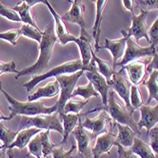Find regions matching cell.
<instances>
[{"instance_id": "6da1fadb", "label": "cell", "mask_w": 158, "mask_h": 158, "mask_svg": "<svg viewBox=\"0 0 158 158\" xmlns=\"http://www.w3.org/2000/svg\"><path fill=\"white\" fill-rule=\"evenodd\" d=\"M56 42H58V39L55 35V24L54 20L52 19L43 31L42 40L39 43V55L37 60L33 65L19 71L15 75V79L30 74L38 75L46 71L48 69L49 62L52 55L53 47Z\"/></svg>"}, {"instance_id": "7a4b0ae2", "label": "cell", "mask_w": 158, "mask_h": 158, "mask_svg": "<svg viewBox=\"0 0 158 158\" xmlns=\"http://www.w3.org/2000/svg\"><path fill=\"white\" fill-rule=\"evenodd\" d=\"M3 94L5 95L7 101L9 102V110L10 114L9 115L10 120L13 119L16 115L21 116H35L40 114H52L53 112H56L58 110L57 104H55L52 107H46L42 102H20L13 96H10L7 92L2 89Z\"/></svg>"}, {"instance_id": "3957f363", "label": "cell", "mask_w": 158, "mask_h": 158, "mask_svg": "<svg viewBox=\"0 0 158 158\" xmlns=\"http://www.w3.org/2000/svg\"><path fill=\"white\" fill-rule=\"evenodd\" d=\"M115 123L127 125L131 127L137 135H141V131L137 127V123L133 119L134 110H131L126 106L120 104L115 98V93L114 89H110L108 96V103L103 108Z\"/></svg>"}, {"instance_id": "277c9868", "label": "cell", "mask_w": 158, "mask_h": 158, "mask_svg": "<svg viewBox=\"0 0 158 158\" xmlns=\"http://www.w3.org/2000/svg\"><path fill=\"white\" fill-rule=\"evenodd\" d=\"M28 128H37L43 131L50 130L59 132L62 136L64 134L63 125L60 120L58 112H53L52 114H40L35 116H21L19 128L17 131L28 129Z\"/></svg>"}, {"instance_id": "5b68a950", "label": "cell", "mask_w": 158, "mask_h": 158, "mask_svg": "<svg viewBox=\"0 0 158 158\" xmlns=\"http://www.w3.org/2000/svg\"><path fill=\"white\" fill-rule=\"evenodd\" d=\"M82 68H83V66H82L81 59L68 61L66 63H63L57 67L53 68V69L50 70L49 72H46V73L38 74V75H32L31 80L28 81L27 83H25L23 85V87L26 89L27 92H31L41 81H44L51 77H57V76L63 75V74H72V73H74L78 71L82 70Z\"/></svg>"}, {"instance_id": "8992f818", "label": "cell", "mask_w": 158, "mask_h": 158, "mask_svg": "<svg viewBox=\"0 0 158 158\" xmlns=\"http://www.w3.org/2000/svg\"><path fill=\"white\" fill-rule=\"evenodd\" d=\"M84 73L85 72L83 70H80L72 74H63V75H59L57 77H55L56 80L58 81L60 85V96H59L58 101L56 102L58 107V110H57L58 114L63 110L66 103L72 98V94L76 87L77 81L79 80V78L81 77V75Z\"/></svg>"}, {"instance_id": "52a82bcc", "label": "cell", "mask_w": 158, "mask_h": 158, "mask_svg": "<svg viewBox=\"0 0 158 158\" xmlns=\"http://www.w3.org/2000/svg\"><path fill=\"white\" fill-rule=\"evenodd\" d=\"M155 45L151 44L148 47H142L140 45H138L134 40H132L131 37L128 35L127 37V48L125 54H124L123 58L121 61H119L116 64L117 66L124 67L125 65L138 60L140 58H146V57H152V55L155 53Z\"/></svg>"}, {"instance_id": "ba28073f", "label": "cell", "mask_w": 158, "mask_h": 158, "mask_svg": "<svg viewBox=\"0 0 158 158\" xmlns=\"http://www.w3.org/2000/svg\"><path fill=\"white\" fill-rule=\"evenodd\" d=\"M84 14H85V5L82 3V0H73L71 9L61 17L64 21L76 24L80 27L81 37H93V35L91 33H89V31L87 30Z\"/></svg>"}, {"instance_id": "9c48e42d", "label": "cell", "mask_w": 158, "mask_h": 158, "mask_svg": "<svg viewBox=\"0 0 158 158\" xmlns=\"http://www.w3.org/2000/svg\"><path fill=\"white\" fill-rule=\"evenodd\" d=\"M72 134L77 142L78 154L82 158H91L93 155L92 142L94 138H96L95 135L83 127L81 120H79L77 126L74 128Z\"/></svg>"}, {"instance_id": "30bf717a", "label": "cell", "mask_w": 158, "mask_h": 158, "mask_svg": "<svg viewBox=\"0 0 158 158\" xmlns=\"http://www.w3.org/2000/svg\"><path fill=\"white\" fill-rule=\"evenodd\" d=\"M108 84L112 89H114V93H116L122 98V100L124 101V103H125L128 109H130L131 110H134V111L136 110L131 107V102H130L131 88L132 84L126 77L123 69H121L119 72H116L112 75L110 80L108 81Z\"/></svg>"}, {"instance_id": "8fae6325", "label": "cell", "mask_w": 158, "mask_h": 158, "mask_svg": "<svg viewBox=\"0 0 158 158\" xmlns=\"http://www.w3.org/2000/svg\"><path fill=\"white\" fill-rule=\"evenodd\" d=\"M149 12H140L139 15H134L132 13L131 15V26L125 30L127 35L130 37H133L135 42L140 41V39L145 38L150 42V36L148 32V26H147V17H148Z\"/></svg>"}, {"instance_id": "7c38bea8", "label": "cell", "mask_w": 158, "mask_h": 158, "mask_svg": "<svg viewBox=\"0 0 158 158\" xmlns=\"http://www.w3.org/2000/svg\"><path fill=\"white\" fill-rule=\"evenodd\" d=\"M152 57H146L144 60H135L124 67L122 69L126 71L128 79L132 85H140L144 82V79L147 74V66L150 63Z\"/></svg>"}, {"instance_id": "4fadbf2b", "label": "cell", "mask_w": 158, "mask_h": 158, "mask_svg": "<svg viewBox=\"0 0 158 158\" xmlns=\"http://www.w3.org/2000/svg\"><path fill=\"white\" fill-rule=\"evenodd\" d=\"M121 33H122V37L118 38V39H105V44L104 46H101L100 49H107L111 52L112 55V60H114V63H112V68L115 70L116 69V64L119 62V60L121 61L124 54H125L126 52V48H127V32L125 30H121Z\"/></svg>"}, {"instance_id": "5bb4252c", "label": "cell", "mask_w": 158, "mask_h": 158, "mask_svg": "<svg viewBox=\"0 0 158 158\" xmlns=\"http://www.w3.org/2000/svg\"><path fill=\"white\" fill-rule=\"evenodd\" d=\"M85 75L89 79V81L92 82L94 89L99 94L101 98H102V103H103L104 108H105L107 106V103H108L109 92L110 89V87L108 84L107 79L101 73H99V72L96 69V66L92 71L85 72Z\"/></svg>"}, {"instance_id": "9a60e30c", "label": "cell", "mask_w": 158, "mask_h": 158, "mask_svg": "<svg viewBox=\"0 0 158 158\" xmlns=\"http://www.w3.org/2000/svg\"><path fill=\"white\" fill-rule=\"evenodd\" d=\"M45 5H46L49 9V10L51 12L53 20H54V24H55V35L57 36L58 42L65 46L68 43L70 42H75L77 37H75L74 35H71L68 31L65 23H64V20L62 19L61 15H59L57 13L55 12L54 9L52 8V6L51 5V3L49 2V0H45Z\"/></svg>"}, {"instance_id": "2e32d148", "label": "cell", "mask_w": 158, "mask_h": 158, "mask_svg": "<svg viewBox=\"0 0 158 158\" xmlns=\"http://www.w3.org/2000/svg\"><path fill=\"white\" fill-rule=\"evenodd\" d=\"M110 123H111V118L110 117L108 112L104 110L100 111V114L95 119L86 118V120L82 123V125L85 129L92 131L97 137L98 135L109 131L108 127Z\"/></svg>"}, {"instance_id": "e0dca14e", "label": "cell", "mask_w": 158, "mask_h": 158, "mask_svg": "<svg viewBox=\"0 0 158 158\" xmlns=\"http://www.w3.org/2000/svg\"><path fill=\"white\" fill-rule=\"evenodd\" d=\"M139 110L141 112V118L137 122V127L139 131L145 128L148 132L158 123V102L153 107L143 104L139 108Z\"/></svg>"}, {"instance_id": "ac0fdd59", "label": "cell", "mask_w": 158, "mask_h": 158, "mask_svg": "<svg viewBox=\"0 0 158 158\" xmlns=\"http://www.w3.org/2000/svg\"><path fill=\"white\" fill-rule=\"evenodd\" d=\"M116 143V135L110 131L100 134L96 138V143L92 148V153L94 158H99L104 153L110 154V152Z\"/></svg>"}, {"instance_id": "d6986e66", "label": "cell", "mask_w": 158, "mask_h": 158, "mask_svg": "<svg viewBox=\"0 0 158 158\" xmlns=\"http://www.w3.org/2000/svg\"><path fill=\"white\" fill-rule=\"evenodd\" d=\"M43 130L37 129V128H28V129H23L19 131H17V135L15 139V141L10 144L7 149H14L17 148L18 150L22 151L31 140L32 137H35L36 134L41 132Z\"/></svg>"}, {"instance_id": "ffe728a7", "label": "cell", "mask_w": 158, "mask_h": 158, "mask_svg": "<svg viewBox=\"0 0 158 158\" xmlns=\"http://www.w3.org/2000/svg\"><path fill=\"white\" fill-rule=\"evenodd\" d=\"M96 16H95V21H94V26L92 30V35L93 38L94 39V49L95 52L100 51V46H99V39H100V33H101V22H102L103 18V12L106 7V4L108 0H96Z\"/></svg>"}, {"instance_id": "44dd1931", "label": "cell", "mask_w": 158, "mask_h": 158, "mask_svg": "<svg viewBox=\"0 0 158 158\" xmlns=\"http://www.w3.org/2000/svg\"><path fill=\"white\" fill-rule=\"evenodd\" d=\"M58 94H60V85L57 80H54L48 83L46 86L39 88L35 94L29 95L28 101L32 102V101H36L40 98H52Z\"/></svg>"}, {"instance_id": "7402d4cb", "label": "cell", "mask_w": 158, "mask_h": 158, "mask_svg": "<svg viewBox=\"0 0 158 158\" xmlns=\"http://www.w3.org/2000/svg\"><path fill=\"white\" fill-rule=\"evenodd\" d=\"M58 114L60 116V120L62 122L63 131H64L63 139H62L61 144H66L71 133L73 132L74 128L77 126L81 115L79 114H63V112H59Z\"/></svg>"}, {"instance_id": "603a6c76", "label": "cell", "mask_w": 158, "mask_h": 158, "mask_svg": "<svg viewBox=\"0 0 158 158\" xmlns=\"http://www.w3.org/2000/svg\"><path fill=\"white\" fill-rule=\"evenodd\" d=\"M118 129V135L116 136V142L120 144L124 148L130 149L133 144L134 138L136 137L135 131L127 125H122L119 123H115Z\"/></svg>"}, {"instance_id": "cb8c5ba5", "label": "cell", "mask_w": 158, "mask_h": 158, "mask_svg": "<svg viewBox=\"0 0 158 158\" xmlns=\"http://www.w3.org/2000/svg\"><path fill=\"white\" fill-rule=\"evenodd\" d=\"M130 150L136 154L139 158H157L150 145L146 144L137 136L134 138L133 144L130 148Z\"/></svg>"}, {"instance_id": "d4e9b609", "label": "cell", "mask_w": 158, "mask_h": 158, "mask_svg": "<svg viewBox=\"0 0 158 158\" xmlns=\"http://www.w3.org/2000/svg\"><path fill=\"white\" fill-rule=\"evenodd\" d=\"M142 84H144L149 91V98L146 105H150L152 100H156L158 102V71L152 72L149 78Z\"/></svg>"}, {"instance_id": "484cf974", "label": "cell", "mask_w": 158, "mask_h": 158, "mask_svg": "<svg viewBox=\"0 0 158 158\" xmlns=\"http://www.w3.org/2000/svg\"><path fill=\"white\" fill-rule=\"evenodd\" d=\"M12 9L14 10H15V12L19 15V16L21 18V22H23L24 24L31 25L36 29H39L37 24L35 23V19H33L32 15H31V7H29L25 2H21L19 5L17 4L16 6L13 7Z\"/></svg>"}, {"instance_id": "4316f807", "label": "cell", "mask_w": 158, "mask_h": 158, "mask_svg": "<svg viewBox=\"0 0 158 158\" xmlns=\"http://www.w3.org/2000/svg\"><path fill=\"white\" fill-rule=\"evenodd\" d=\"M93 59L95 62L96 69L99 72V73L102 74L107 79V81L110 80L112 75L116 73L115 70L112 68V66H110V64L108 61H105L103 59L97 57V56L94 54V52H93Z\"/></svg>"}, {"instance_id": "83f0119b", "label": "cell", "mask_w": 158, "mask_h": 158, "mask_svg": "<svg viewBox=\"0 0 158 158\" xmlns=\"http://www.w3.org/2000/svg\"><path fill=\"white\" fill-rule=\"evenodd\" d=\"M75 96H81L84 100H89L91 97H98L99 94L95 91L92 82H88L85 86H77L73 92L72 98Z\"/></svg>"}, {"instance_id": "f1b7e54d", "label": "cell", "mask_w": 158, "mask_h": 158, "mask_svg": "<svg viewBox=\"0 0 158 158\" xmlns=\"http://www.w3.org/2000/svg\"><path fill=\"white\" fill-rule=\"evenodd\" d=\"M39 134H40L41 145H42L43 157L46 158L50 154L52 153V151L56 147V145L53 144L51 140V131L50 130L42 131L41 132H39Z\"/></svg>"}, {"instance_id": "f546056e", "label": "cell", "mask_w": 158, "mask_h": 158, "mask_svg": "<svg viewBox=\"0 0 158 158\" xmlns=\"http://www.w3.org/2000/svg\"><path fill=\"white\" fill-rule=\"evenodd\" d=\"M19 31H20V35L22 36H25V37L33 39L35 41H36L38 44L42 40L43 31H40L39 29H36L35 27L31 26V25L23 24V25L21 26V28L19 29Z\"/></svg>"}, {"instance_id": "4dcf8cb0", "label": "cell", "mask_w": 158, "mask_h": 158, "mask_svg": "<svg viewBox=\"0 0 158 158\" xmlns=\"http://www.w3.org/2000/svg\"><path fill=\"white\" fill-rule=\"evenodd\" d=\"M16 135H17V131H14L8 129L3 125L2 122H0V141L2 142L4 149H7L15 141Z\"/></svg>"}, {"instance_id": "1f68e13d", "label": "cell", "mask_w": 158, "mask_h": 158, "mask_svg": "<svg viewBox=\"0 0 158 158\" xmlns=\"http://www.w3.org/2000/svg\"><path fill=\"white\" fill-rule=\"evenodd\" d=\"M88 103L89 100L73 101L70 99L64 106V109L61 112H63V114H79Z\"/></svg>"}, {"instance_id": "d6a6232c", "label": "cell", "mask_w": 158, "mask_h": 158, "mask_svg": "<svg viewBox=\"0 0 158 158\" xmlns=\"http://www.w3.org/2000/svg\"><path fill=\"white\" fill-rule=\"evenodd\" d=\"M28 150H29V154L35 156L36 158H44L39 133L36 134L35 137L31 138V140L28 144Z\"/></svg>"}, {"instance_id": "836d02e7", "label": "cell", "mask_w": 158, "mask_h": 158, "mask_svg": "<svg viewBox=\"0 0 158 158\" xmlns=\"http://www.w3.org/2000/svg\"><path fill=\"white\" fill-rule=\"evenodd\" d=\"M130 102L131 107L134 110L139 109L143 105V99L141 95V92L139 87L136 85H131V94H130Z\"/></svg>"}, {"instance_id": "e575fe53", "label": "cell", "mask_w": 158, "mask_h": 158, "mask_svg": "<svg viewBox=\"0 0 158 158\" xmlns=\"http://www.w3.org/2000/svg\"><path fill=\"white\" fill-rule=\"evenodd\" d=\"M135 7L140 12H150L152 10H158V0H134Z\"/></svg>"}, {"instance_id": "d590c367", "label": "cell", "mask_w": 158, "mask_h": 158, "mask_svg": "<svg viewBox=\"0 0 158 158\" xmlns=\"http://www.w3.org/2000/svg\"><path fill=\"white\" fill-rule=\"evenodd\" d=\"M0 15L7 18L10 21L21 22V18L15 10H14L12 8H9V7L3 5L1 2H0Z\"/></svg>"}, {"instance_id": "8d00e7d4", "label": "cell", "mask_w": 158, "mask_h": 158, "mask_svg": "<svg viewBox=\"0 0 158 158\" xmlns=\"http://www.w3.org/2000/svg\"><path fill=\"white\" fill-rule=\"evenodd\" d=\"M77 149L75 144L72 145V148L69 151H65L63 148H57L55 147L52 151V158H76L75 155H73V152Z\"/></svg>"}, {"instance_id": "74e56055", "label": "cell", "mask_w": 158, "mask_h": 158, "mask_svg": "<svg viewBox=\"0 0 158 158\" xmlns=\"http://www.w3.org/2000/svg\"><path fill=\"white\" fill-rule=\"evenodd\" d=\"M20 31L19 29H13V30H9L5 32H0V39H3L8 41L14 46L16 45L17 39L20 36Z\"/></svg>"}, {"instance_id": "f35d334b", "label": "cell", "mask_w": 158, "mask_h": 158, "mask_svg": "<svg viewBox=\"0 0 158 158\" xmlns=\"http://www.w3.org/2000/svg\"><path fill=\"white\" fill-rule=\"evenodd\" d=\"M150 138V147L155 155L158 156V125H155L148 131Z\"/></svg>"}, {"instance_id": "ab89813d", "label": "cell", "mask_w": 158, "mask_h": 158, "mask_svg": "<svg viewBox=\"0 0 158 158\" xmlns=\"http://www.w3.org/2000/svg\"><path fill=\"white\" fill-rule=\"evenodd\" d=\"M18 73V71L15 68V62L14 60L10 62L0 61V75L3 73Z\"/></svg>"}, {"instance_id": "60d3db41", "label": "cell", "mask_w": 158, "mask_h": 158, "mask_svg": "<svg viewBox=\"0 0 158 158\" xmlns=\"http://www.w3.org/2000/svg\"><path fill=\"white\" fill-rule=\"evenodd\" d=\"M149 36L150 44H153L156 46L158 44V16L149 30Z\"/></svg>"}, {"instance_id": "b9f144b4", "label": "cell", "mask_w": 158, "mask_h": 158, "mask_svg": "<svg viewBox=\"0 0 158 158\" xmlns=\"http://www.w3.org/2000/svg\"><path fill=\"white\" fill-rule=\"evenodd\" d=\"M115 146L117 147V152H118V158H139L134 152H132L130 149L124 148L117 142L115 143Z\"/></svg>"}, {"instance_id": "7bdbcfd3", "label": "cell", "mask_w": 158, "mask_h": 158, "mask_svg": "<svg viewBox=\"0 0 158 158\" xmlns=\"http://www.w3.org/2000/svg\"><path fill=\"white\" fill-rule=\"evenodd\" d=\"M153 71H158V52H155V53L152 55V57L150 61V63L147 66V73H151Z\"/></svg>"}, {"instance_id": "ee69618b", "label": "cell", "mask_w": 158, "mask_h": 158, "mask_svg": "<svg viewBox=\"0 0 158 158\" xmlns=\"http://www.w3.org/2000/svg\"><path fill=\"white\" fill-rule=\"evenodd\" d=\"M123 6L125 9H127L130 12L133 13V9H134V0H122Z\"/></svg>"}, {"instance_id": "f6af8a7d", "label": "cell", "mask_w": 158, "mask_h": 158, "mask_svg": "<svg viewBox=\"0 0 158 158\" xmlns=\"http://www.w3.org/2000/svg\"><path fill=\"white\" fill-rule=\"evenodd\" d=\"M22 2H25L29 7H33L35 5L38 4V3H42L45 4V0H22Z\"/></svg>"}, {"instance_id": "bcb514c9", "label": "cell", "mask_w": 158, "mask_h": 158, "mask_svg": "<svg viewBox=\"0 0 158 158\" xmlns=\"http://www.w3.org/2000/svg\"><path fill=\"white\" fill-rule=\"evenodd\" d=\"M0 158H8L7 149H2V150H0Z\"/></svg>"}, {"instance_id": "7dc6e473", "label": "cell", "mask_w": 158, "mask_h": 158, "mask_svg": "<svg viewBox=\"0 0 158 158\" xmlns=\"http://www.w3.org/2000/svg\"><path fill=\"white\" fill-rule=\"evenodd\" d=\"M7 154H8V158H14V152L12 149H7Z\"/></svg>"}, {"instance_id": "c3c4849f", "label": "cell", "mask_w": 158, "mask_h": 158, "mask_svg": "<svg viewBox=\"0 0 158 158\" xmlns=\"http://www.w3.org/2000/svg\"><path fill=\"white\" fill-rule=\"evenodd\" d=\"M9 121L10 120V118H9V116H5V115H3L1 112H0V121Z\"/></svg>"}, {"instance_id": "681fc988", "label": "cell", "mask_w": 158, "mask_h": 158, "mask_svg": "<svg viewBox=\"0 0 158 158\" xmlns=\"http://www.w3.org/2000/svg\"><path fill=\"white\" fill-rule=\"evenodd\" d=\"M2 89H2V82L0 81V93L2 92Z\"/></svg>"}, {"instance_id": "f907efd6", "label": "cell", "mask_w": 158, "mask_h": 158, "mask_svg": "<svg viewBox=\"0 0 158 158\" xmlns=\"http://www.w3.org/2000/svg\"><path fill=\"white\" fill-rule=\"evenodd\" d=\"M2 149H4V147H3V145L0 144V150H2Z\"/></svg>"}, {"instance_id": "816d5d0a", "label": "cell", "mask_w": 158, "mask_h": 158, "mask_svg": "<svg viewBox=\"0 0 158 158\" xmlns=\"http://www.w3.org/2000/svg\"><path fill=\"white\" fill-rule=\"evenodd\" d=\"M65 1L69 2V3H73V1H72V0H65Z\"/></svg>"}, {"instance_id": "f5cc1de1", "label": "cell", "mask_w": 158, "mask_h": 158, "mask_svg": "<svg viewBox=\"0 0 158 158\" xmlns=\"http://www.w3.org/2000/svg\"><path fill=\"white\" fill-rule=\"evenodd\" d=\"M92 1H93V2H95V1H96V0H92Z\"/></svg>"}]
</instances>
